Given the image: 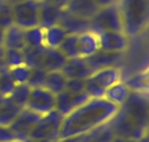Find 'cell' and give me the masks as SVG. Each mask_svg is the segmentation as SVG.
<instances>
[{"label":"cell","instance_id":"cell-29","mask_svg":"<svg viewBox=\"0 0 149 142\" xmlns=\"http://www.w3.org/2000/svg\"><path fill=\"white\" fill-rule=\"evenodd\" d=\"M46 74L47 71L42 70V68H31V74H29L26 85L29 88H42L45 85Z\"/></svg>","mask_w":149,"mask_h":142},{"label":"cell","instance_id":"cell-20","mask_svg":"<svg viewBox=\"0 0 149 142\" xmlns=\"http://www.w3.org/2000/svg\"><path fill=\"white\" fill-rule=\"evenodd\" d=\"M68 33L61 25H53L43 29V45L52 49H58L61 42L65 39Z\"/></svg>","mask_w":149,"mask_h":142},{"label":"cell","instance_id":"cell-23","mask_svg":"<svg viewBox=\"0 0 149 142\" xmlns=\"http://www.w3.org/2000/svg\"><path fill=\"white\" fill-rule=\"evenodd\" d=\"M24 40H25L26 47H40L43 45V28L40 26H33L24 29Z\"/></svg>","mask_w":149,"mask_h":142},{"label":"cell","instance_id":"cell-15","mask_svg":"<svg viewBox=\"0 0 149 142\" xmlns=\"http://www.w3.org/2000/svg\"><path fill=\"white\" fill-rule=\"evenodd\" d=\"M61 8L58 7H54L49 3H45V1H39V26L40 28H49V26L57 25L58 21H60V17H61Z\"/></svg>","mask_w":149,"mask_h":142},{"label":"cell","instance_id":"cell-11","mask_svg":"<svg viewBox=\"0 0 149 142\" xmlns=\"http://www.w3.org/2000/svg\"><path fill=\"white\" fill-rule=\"evenodd\" d=\"M89 99V96L81 92V93H72L68 90H63L56 95V103H54V110L57 111L58 114L64 117L67 116L70 111H72L74 109H77L78 106H81L82 103H85Z\"/></svg>","mask_w":149,"mask_h":142},{"label":"cell","instance_id":"cell-4","mask_svg":"<svg viewBox=\"0 0 149 142\" xmlns=\"http://www.w3.org/2000/svg\"><path fill=\"white\" fill-rule=\"evenodd\" d=\"M118 81L121 74L114 65L96 70L85 79V93L89 97H103L106 90Z\"/></svg>","mask_w":149,"mask_h":142},{"label":"cell","instance_id":"cell-19","mask_svg":"<svg viewBox=\"0 0 149 142\" xmlns=\"http://www.w3.org/2000/svg\"><path fill=\"white\" fill-rule=\"evenodd\" d=\"M130 96V88L128 85L124 84L123 81H118L114 85H111L109 89L104 93V99L109 100L111 103L117 104V106H124V103L127 102V99Z\"/></svg>","mask_w":149,"mask_h":142},{"label":"cell","instance_id":"cell-37","mask_svg":"<svg viewBox=\"0 0 149 142\" xmlns=\"http://www.w3.org/2000/svg\"><path fill=\"white\" fill-rule=\"evenodd\" d=\"M7 3H10L11 6H14V4H17V3H21V1H24V0H6Z\"/></svg>","mask_w":149,"mask_h":142},{"label":"cell","instance_id":"cell-3","mask_svg":"<svg viewBox=\"0 0 149 142\" xmlns=\"http://www.w3.org/2000/svg\"><path fill=\"white\" fill-rule=\"evenodd\" d=\"M24 64L29 68H42L45 71H57L64 65L65 57L58 49H52L47 46L40 47H24Z\"/></svg>","mask_w":149,"mask_h":142},{"label":"cell","instance_id":"cell-36","mask_svg":"<svg viewBox=\"0 0 149 142\" xmlns=\"http://www.w3.org/2000/svg\"><path fill=\"white\" fill-rule=\"evenodd\" d=\"M3 40H4V29L0 28V47L3 46Z\"/></svg>","mask_w":149,"mask_h":142},{"label":"cell","instance_id":"cell-21","mask_svg":"<svg viewBox=\"0 0 149 142\" xmlns=\"http://www.w3.org/2000/svg\"><path fill=\"white\" fill-rule=\"evenodd\" d=\"M21 110H22V107L17 106L13 100H10V97L6 96L3 103L0 104V125L8 127L13 123L14 118L18 116V113Z\"/></svg>","mask_w":149,"mask_h":142},{"label":"cell","instance_id":"cell-18","mask_svg":"<svg viewBox=\"0 0 149 142\" xmlns=\"http://www.w3.org/2000/svg\"><path fill=\"white\" fill-rule=\"evenodd\" d=\"M3 47L4 49H17L22 50L25 47V40H24V29L18 26L11 25L7 29H4V40H3Z\"/></svg>","mask_w":149,"mask_h":142},{"label":"cell","instance_id":"cell-22","mask_svg":"<svg viewBox=\"0 0 149 142\" xmlns=\"http://www.w3.org/2000/svg\"><path fill=\"white\" fill-rule=\"evenodd\" d=\"M65 82H67V78L64 77V74L60 70L47 71L43 88L50 90L53 95H57V93H60V92H63L65 89Z\"/></svg>","mask_w":149,"mask_h":142},{"label":"cell","instance_id":"cell-2","mask_svg":"<svg viewBox=\"0 0 149 142\" xmlns=\"http://www.w3.org/2000/svg\"><path fill=\"white\" fill-rule=\"evenodd\" d=\"M118 10L123 22V32L136 36L148 24V0H120Z\"/></svg>","mask_w":149,"mask_h":142},{"label":"cell","instance_id":"cell-24","mask_svg":"<svg viewBox=\"0 0 149 142\" xmlns=\"http://www.w3.org/2000/svg\"><path fill=\"white\" fill-rule=\"evenodd\" d=\"M58 50L64 54L67 58L78 57V35L77 33H68L65 39L58 46Z\"/></svg>","mask_w":149,"mask_h":142},{"label":"cell","instance_id":"cell-10","mask_svg":"<svg viewBox=\"0 0 149 142\" xmlns=\"http://www.w3.org/2000/svg\"><path fill=\"white\" fill-rule=\"evenodd\" d=\"M99 49L104 52L121 53L128 46V36L123 31H106L97 33Z\"/></svg>","mask_w":149,"mask_h":142},{"label":"cell","instance_id":"cell-27","mask_svg":"<svg viewBox=\"0 0 149 142\" xmlns=\"http://www.w3.org/2000/svg\"><path fill=\"white\" fill-rule=\"evenodd\" d=\"M8 72H10V75L13 78V81L15 82V85L26 84L28 78H29V74H31V68L26 64H21L17 65V67H13V68H8Z\"/></svg>","mask_w":149,"mask_h":142},{"label":"cell","instance_id":"cell-14","mask_svg":"<svg viewBox=\"0 0 149 142\" xmlns=\"http://www.w3.org/2000/svg\"><path fill=\"white\" fill-rule=\"evenodd\" d=\"M64 10L77 17L91 19L99 10V6L95 0H70Z\"/></svg>","mask_w":149,"mask_h":142},{"label":"cell","instance_id":"cell-40","mask_svg":"<svg viewBox=\"0 0 149 142\" xmlns=\"http://www.w3.org/2000/svg\"><path fill=\"white\" fill-rule=\"evenodd\" d=\"M39 1H40V0H39Z\"/></svg>","mask_w":149,"mask_h":142},{"label":"cell","instance_id":"cell-39","mask_svg":"<svg viewBox=\"0 0 149 142\" xmlns=\"http://www.w3.org/2000/svg\"><path fill=\"white\" fill-rule=\"evenodd\" d=\"M7 142H25V141H19V139H13V141H7Z\"/></svg>","mask_w":149,"mask_h":142},{"label":"cell","instance_id":"cell-31","mask_svg":"<svg viewBox=\"0 0 149 142\" xmlns=\"http://www.w3.org/2000/svg\"><path fill=\"white\" fill-rule=\"evenodd\" d=\"M65 90L72 93H81L85 92V79L79 78H68L65 82Z\"/></svg>","mask_w":149,"mask_h":142},{"label":"cell","instance_id":"cell-28","mask_svg":"<svg viewBox=\"0 0 149 142\" xmlns=\"http://www.w3.org/2000/svg\"><path fill=\"white\" fill-rule=\"evenodd\" d=\"M4 61H6L7 68H13V67L24 64V53L22 50H17V49H6Z\"/></svg>","mask_w":149,"mask_h":142},{"label":"cell","instance_id":"cell-5","mask_svg":"<svg viewBox=\"0 0 149 142\" xmlns=\"http://www.w3.org/2000/svg\"><path fill=\"white\" fill-rule=\"evenodd\" d=\"M89 31L96 35L106 31H123V22L118 6L110 4L99 7L96 14L89 19Z\"/></svg>","mask_w":149,"mask_h":142},{"label":"cell","instance_id":"cell-13","mask_svg":"<svg viewBox=\"0 0 149 142\" xmlns=\"http://www.w3.org/2000/svg\"><path fill=\"white\" fill-rule=\"evenodd\" d=\"M58 25L63 26L67 31V33H77V35H79V33L89 31V19L77 17L74 14L68 13L67 10H63L60 21H58Z\"/></svg>","mask_w":149,"mask_h":142},{"label":"cell","instance_id":"cell-1","mask_svg":"<svg viewBox=\"0 0 149 142\" xmlns=\"http://www.w3.org/2000/svg\"><path fill=\"white\" fill-rule=\"evenodd\" d=\"M120 106L104 97H89L85 103L63 117L58 139H71L103 127L120 113Z\"/></svg>","mask_w":149,"mask_h":142},{"label":"cell","instance_id":"cell-32","mask_svg":"<svg viewBox=\"0 0 149 142\" xmlns=\"http://www.w3.org/2000/svg\"><path fill=\"white\" fill-rule=\"evenodd\" d=\"M13 139H17V136L14 135L13 131L6 125H0V142L13 141Z\"/></svg>","mask_w":149,"mask_h":142},{"label":"cell","instance_id":"cell-17","mask_svg":"<svg viewBox=\"0 0 149 142\" xmlns=\"http://www.w3.org/2000/svg\"><path fill=\"white\" fill-rule=\"evenodd\" d=\"M120 56V53H111V52H104V50H97L93 53L92 56L86 57V61L91 67L92 72L100 68H106V67H113V63L117 61V58Z\"/></svg>","mask_w":149,"mask_h":142},{"label":"cell","instance_id":"cell-9","mask_svg":"<svg viewBox=\"0 0 149 142\" xmlns=\"http://www.w3.org/2000/svg\"><path fill=\"white\" fill-rule=\"evenodd\" d=\"M39 118H40V114L24 107L18 113V116L13 120V123L8 125V128L14 132L17 139L25 141V139H28V135L35 127V124L39 121Z\"/></svg>","mask_w":149,"mask_h":142},{"label":"cell","instance_id":"cell-25","mask_svg":"<svg viewBox=\"0 0 149 142\" xmlns=\"http://www.w3.org/2000/svg\"><path fill=\"white\" fill-rule=\"evenodd\" d=\"M29 93H31V88L26 84H18L14 86L13 92L8 95L10 100H13L14 103L19 106V107H26L28 99H29Z\"/></svg>","mask_w":149,"mask_h":142},{"label":"cell","instance_id":"cell-30","mask_svg":"<svg viewBox=\"0 0 149 142\" xmlns=\"http://www.w3.org/2000/svg\"><path fill=\"white\" fill-rule=\"evenodd\" d=\"M15 82L13 81V78L8 72V68L0 72V95L1 96H8L13 92Z\"/></svg>","mask_w":149,"mask_h":142},{"label":"cell","instance_id":"cell-33","mask_svg":"<svg viewBox=\"0 0 149 142\" xmlns=\"http://www.w3.org/2000/svg\"><path fill=\"white\" fill-rule=\"evenodd\" d=\"M42 1L49 3V4H52V6L58 7V8L64 10L65 7H67V4H68V1H70V0H42Z\"/></svg>","mask_w":149,"mask_h":142},{"label":"cell","instance_id":"cell-38","mask_svg":"<svg viewBox=\"0 0 149 142\" xmlns=\"http://www.w3.org/2000/svg\"><path fill=\"white\" fill-rule=\"evenodd\" d=\"M4 97H6V96H1V95H0V104L3 103V100H4Z\"/></svg>","mask_w":149,"mask_h":142},{"label":"cell","instance_id":"cell-34","mask_svg":"<svg viewBox=\"0 0 149 142\" xmlns=\"http://www.w3.org/2000/svg\"><path fill=\"white\" fill-rule=\"evenodd\" d=\"M4 53H6V49L1 46V47H0V72H1V71H4V70H7L6 61H4Z\"/></svg>","mask_w":149,"mask_h":142},{"label":"cell","instance_id":"cell-12","mask_svg":"<svg viewBox=\"0 0 149 142\" xmlns=\"http://www.w3.org/2000/svg\"><path fill=\"white\" fill-rule=\"evenodd\" d=\"M61 72L64 77L68 78H79V79H86L92 74V70L86 58L85 57H71L65 60L64 65L61 67Z\"/></svg>","mask_w":149,"mask_h":142},{"label":"cell","instance_id":"cell-26","mask_svg":"<svg viewBox=\"0 0 149 142\" xmlns=\"http://www.w3.org/2000/svg\"><path fill=\"white\" fill-rule=\"evenodd\" d=\"M13 24V6L6 0H0V28L7 29Z\"/></svg>","mask_w":149,"mask_h":142},{"label":"cell","instance_id":"cell-6","mask_svg":"<svg viewBox=\"0 0 149 142\" xmlns=\"http://www.w3.org/2000/svg\"><path fill=\"white\" fill-rule=\"evenodd\" d=\"M61 120H63V116L58 114L56 110L40 116L39 121L35 124L32 131L29 132L28 139H31V141L58 139V129H60Z\"/></svg>","mask_w":149,"mask_h":142},{"label":"cell","instance_id":"cell-8","mask_svg":"<svg viewBox=\"0 0 149 142\" xmlns=\"http://www.w3.org/2000/svg\"><path fill=\"white\" fill-rule=\"evenodd\" d=\"M54 103H56V95H53L50 90H47L43 86L42 88H31L26 109L43 116V114H47L54 110Z\"/></svg>","mask_w":149,"mask_h":142},{"label":"cell","instance_id":"cell-35","mask_svg":"<svg viewBox=\"0 0 149 142\" xmlns=\"http://www.w3.org/2000/svg\"><path fill=\"white\" fill-rule=\"evenodd\" d=\"M97 3L99 7H104V6H110V4H117L118 0H95Z\"/></svg>","mask_w":149,"mask_h":142},{"label":"cell","instance_id":"cell-7","mask_svg":"<svg viewBox=\"0 0 149 142\" xmlns=\"http://www.w3.org/2000/svg\"><path fill=\"white\" fill-rule=\"evenodd\" d=\"M39 0H24L13 6V24L21 29L39 25Z\"/></svg>","mask_w":149,"mask_h":142},{"label":"cell","instance_id":"cell-16","mask_svg":"<svg viewBox=\"0 0 149 142\" xmlns=\"http://www.w3.org/2000/svg\"><path fill=\"white\" fill-rule=\"evenodd\" d=\"M99 50V40L96 33L86 31L78 35V54L79 57H89Z\"/></svg>","mask_w":149,"mask_h":142}]
</instances>
